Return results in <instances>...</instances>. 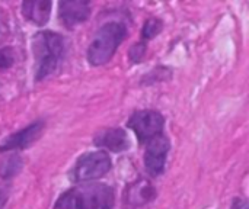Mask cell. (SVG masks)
Wrapping results in <instances>:
<instances>
[{"label":"cell","instance_id":"18","mask_svg":"<svg viewBox=\"0 0 249 209\" xmlns=\"http://www.w3.org/2000/svg\"><path fill=\"white\" fill-rule=\"evenodd\" d=\"M9 201V188L0 186V209H4Z\"/></svg>","mask_w":249,"mask_h":209},{"label":"cell","instance_id":"8","mask_svg":"<svg viewBox=\"0 0 249 209\" xmlns=\"http://www.w3.org/2000/svg\"><path fill=\"white\" fill-rule=\"evenodd\" d=\"M123 198H124V204L128 208H143L158 198V189L149 179L139 177L127 185Z\"/></svg>","mask_w":249,"mask_h":209},{"label":"cell","instance_id":"12","mask_svg":"<svg viewBox=\"0 0 249 209\" xmlns=\"http://www.w3.org/2000/svg\"><path fill=\"white\" fill-rule=\"evenodd\" d=\"M23 169V159L19 153L12 151L0 161V179L10 180L18 176Z\"/></svg>","mask_w":249,"mask_h":209},{"label":"cell","instance_id":"10","mask_svg":"<svg viewBox=\"0 0 249 209\" xmlns=\"http://www.w3.org/2000/svg\"><path fill=\"white\" fill-rule=\"evenodd\" d=\"M93 145L101 148L102 151L125 153L131 147V141L124 128L111 127L96 132V135L93 137Z\"/></svg>","mask_w":249,"mask_h":209},{"label":"cell","instance_id":"11","mask_svg":"<svg viewBox=\"0 0 249 209\" xmlns=\"http://www.w3.org/2000/svg\"><path fill=\"white\" fill-rule=\"evenodd\" d=\"M51 0H26L20 4V12L23 17L35 26H45L51 17Z\"/></svg>","mask_w":249,"mask_h":209},{"label":"cell","instance_id":"17","mask_svg":"<svg viewBox=\"0 0 249 209\" xmlns=\"http://www.w3.org/2000/svg\"><path fill=\"white\" fill-rule=\"evenodd\" d=\"M231 209H249L248 202H247V199L236 196V198H233V199H232Z\"/></svg>","mask_w":249,"mask_h":209},{"label":"cell","instance_id":"3","mask_svg":"<svg viewBox=\"0 0 249 209\" xmlns=\"http://www.w3.org/2000/svg\"><path fill=\"white\" fill-rule=\"evenodd\" d=\"M128 36V29L125 23L112 20L104 23L93 35L92 41L89 42L86 58L92 67L105 65L112 60L118 47L124 42Z\"/></svg>","mask_w":249,"mask_h":209},{"label":"cell","instance_id":"7","mask_svg":"<svg viewBox=\"0 0 249 209\" xmlns=\"http://www.w3.org/2000/svg\"><path fill=\"white\" fill-rule=\"evenodd\" d=\"M45 129V121L36 119L31 122L29 125L23 127L22 129L12 132L6 138L0 141V153H9V151H22L28 147H31L34 143H36L42 132Z\"/></svg>","mask_w":249,"mask_h":209},{"label":"cell","instance_id":"14","mask_svg":"<svg viewBox=\"0 0 249 209\" xmlns=\"http://www.w3.org/2000/svg\"><path fill=\"white\" fill-rule=\"evenodd\" d=\"M163 20L160 19V17H149V19H146L144 20V23H143V28H142V32H140V35H142V39L140 41H144V42H147V41H150V39H153V38H156L162 31H163Z\"/></svg>","mask_w":249,"mask_h":209},{"label":"cell","instance_id":"2","mask_svg":"<svg viewBox=\"0 0 249 209\" xmlns=\"http://www.w3.org/2000/svg\"><path fill=\"white\" fill-rule=\"evenodd\" d=\"M115 191L112 186L99 182L80 183L64 191L53 209H114Z\"/></svg>","mask_w":249,"mask_h":209},{"label":"cell","instance_id":"5","mask_svg":"<svg viewBox=\"0 0 249 209\" xmlns=\"http://www.w3.org/2000/svg\"><path fill=\"white\" fill-rule=\"evenodd\" d=\"M165 116L155 109H140L130 115L127 119V128L136 134L140 145H144L155 137L165 134Z\"/></svg>","mask_w":249,"mask_h":209},{"label":"cell","instance_id":"6","mask_svg":"<svg viewBox=\"0 0 249 209\" xmlns=\"http://www.w3.org/2000/svg\"><path fill=\"white\" fill-rule=\"evenodd\" d=\"M144 156H143V164L146 169V173L150 177H159L165 173L166 169V159L171 150V141L169 138L162 134L159 137H155L149 143L144 144Z\"/></svg>","mask_w":249,"mask_h":209},{"label":"cell","instance_id":"13","mask_svg":"<svg viewBox=\"0 0 249 209\" xmlns=\"http://www.w3.org/2000/svg\"><path fill=\"white\" fill-rule=\"evenodd\" d=\"M172 79V68L165 67V65H158L155 68H152L149 73H146L142 80L140 84L142 86H152L156 83H163V81H169Z\"/></svg>","mask_w":249,"mask_h":209},{"label":"cell","instance_id":"9","mask_svg":"<svg viewBox=\"0 0 249 209\" xmlns=\"http://www.w3.org/2000/svg\"><path fill=\"white\" fill-rule=\"evenodd\" d=\"M92 6L86 0H63L58 3V19L67 29H73L90 17Z\"/></svg>","mask_w":249,"mask_h":209},{"label":"cell","instance_id":"4","mask_svg":"<svg viewBox=\"0 0 249 209\" xmlns=\"http://www.w3.org/2000/svg\"><path fill=\"white\" fill-rule=\"evenodd\" d=\"M112 169V160L107 151L98 150L83 153L69 172V179L73 183H90L99 180Z\"/></svg>","mask_w":249,"mask_h":209},{"label":"cell","instance_id":"15","mask_svg":"<svg viewBox=\"0 0 249 209\" xmlns=\"http://www.w3.org/2000/svg\"><path fill=\"white\" fill-rule=\"evenodd\" d=\"M146 52H147V42L144 41H139L136 44H133L130 48H128V61L131 64H140L144 57H146Z\"/></svg>","mask_w":249,"mask_h":209},{"label":"cell","instance_id":"16","mask_svg":"<svg viewBox=\"0 0 249 209\" xmlns=\"http://www.w3.org/2000/svg\"><path fill=\"white\" fill-rule=\"evenodd\" d=\"M15 64V54L12 48L0 49V70H9Z\"/></svg>","mask_w":249,"mask_h":209},{"label":"cell","instance_id":"1","mask_svg":"<svg viewBox=\"0 0 249 209\" xmlns=\"http://www.w3.org/2000/svg\"><path fill=\"white\" fill-rule=\"evenodd\" d=\"M34 54V79L36 83L51 76L67 52L66 38L54 31H41L32 36L31 41Z\"/></svg>","mask_w":249,"mask_h":209}]
</instances>
